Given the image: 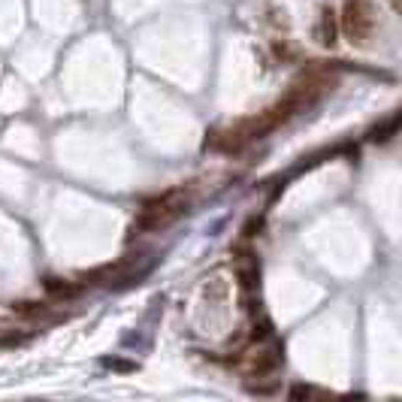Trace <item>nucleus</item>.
<instances>
[{
  "instance_id": "7ed1b4c3",
  "label": "nucleus",
  "mask_w": 402,
  "mask_h": 402,
  "mask_svg": "<svg viewBox=\"0 0 402 402\" xmlns=\"http://www.w3.org/2000/svg\"><path fill=\"white\" fill-rule=\"evenodd\" d=\"M315 40L324 45V49H333L339 43V19H336V10L333 6H324L321 10V19L315 25Z\"/></svg>"
},
{
  "instance_id": "39448f33",
  "label": "nucleus",
  "mask_w": 402,
  "mask_h": 402,
  "mask_svg": "<svg viewBox=\"0 0 402 402\" xmlns=\"http://www.w3.org/2000/svg\"><path fill=\"white\" fill-rule=\"evenodd\" d=\"M399 121H402L399 112H393L390 118L378 121V124L372 127V131H369V142H390L393 136L399 133Z\"/></svg>"
},
{
  "instance_id": "f03ea898",
  "label": "nucleus",
  "mask_w": 402,
  "mask_h": 402,
  "mask_svg": "<svg viewBox=\"0 0 402 402\" xmlns=\"http://www.w3.org/2000/svg\"><path fill=\"white\" fill-rule=\"evenodd\" d=\"M339 27L348 36L351 45H369L378 27V10L372 0H345L342 15H339Z\"/></svg>"
},
{
  "instance_id": "f257e3e1",
  "label": "nucleus",
  "mask_w": 402,
  "mask_h": 402,
  "mask_svg": "<svg viewBox=\"0 0 402 402\" xmlns=\"http://www.w3.org/2000/svg\"><path fill=\"white\" fill-rule=\"evenodd\" d=\"M188 212V194L185 191H170V194H161L155 200H148L142 206L139 218L133 221V233H161L166 230L170 224H176L181 215Z\"/></svg>"
},
{
  "instance_id": "423d86ee",
  "label": "nucleus",
  "mask_w": 402,
  "mask_h": 402,
  "mask_svg": "<svg viewBox=\"0 0 402 402\" xmlns=\"http://www.w3.org/2000/svg\"><path fill=\"white\" fill-rule=\"evenodd\" d=\"M282 366V354L278 351H263V354H257V360L252 363V372H272V369H278Z\"/></svg>"
},
{
  "instance_id": "0eeeda50",
  "label": "nucleus",
  "mask_w": 402,
  "mask_h": 402,
  "mask_svg": "<svg viewBox=\"0 0 402 402\" xmlns=\"http://www.w3.org/2000/svg\"><path fill=\"white\" fill-rule=\"evenodd\" d=\"M257 278H260V263H257V257L248 254V263H239V282L242 287H254Z\"/></svg>"
},
{
  "instance_id": "20e7f679",
  "label": "nucleus",
  "mask_w": 402,
  "mask_h": 402,
  "mask_svg": "<svg viewBox=\"0 0 402 402\" xmlns=\"http://www.w3.org/2000/svg\"><path fill=\"white\" fill-rule=\"evenodd\" d=\"M43 287H45V293H49V297H55V300H76L82 293V284L67 282V278H55V276L45 278Z\"/></svg>"
},
{
  "instance_id": "9d476101",
  "label": "nucleus",
  "mask_w": 402,
  "mask_h": 402,
  "mask_svg": "<svg viewBox=\"0 0 402 402\" xmlns=\"http://www.w3.org/2000/svg\"><path fill=\"white\" fill-rule=\"evenodd\" d=\"M309 393H312L309 388H302V384H293V388H291V399H306Z\"/></svg>"
},
{
  "instance_id": "1a4fd4ad",
  "label": "nucleus",
  "mask_w": 402,
  "mask_h": 402,
  "mask_svg": "<svg viewBox=\"0 0 402 402\" xmlns=\"http://www.w3.org/2000/svg\"><path fill=\"white\" fill-rule=\"evenodd\" d=\"M260 227H263V218H252V221L245 224V230H242V233H245V236H257L254 230H260Z\"/></svg>"
},
{
  "instance_id": "6e6552de",
  "label": "nucleus",
  "mask_w": 402,
  "mask_h": 402,
  "mask_svg": "<svg viewBox=\"0 0 402 402\" xmlns=\"http://www.w3.org/2000/svg\"><path fill=\"white\" fill-rule=\"evenodd\" d=\"M12 312H19L25 317H36V315H45V306H43V302H15Z\"/></svg>"
}]
</instances>
